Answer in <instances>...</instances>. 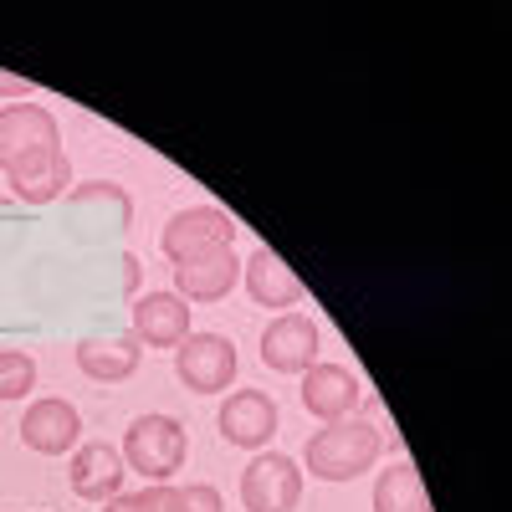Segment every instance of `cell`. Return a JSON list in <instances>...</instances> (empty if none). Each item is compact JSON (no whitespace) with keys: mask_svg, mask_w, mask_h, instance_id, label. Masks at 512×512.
Masks as SVG:
<instances>
[{"mask_svg":"<svg viewBox=\"0 0 512 512\" xmlns=\"http://www.w3.org/2000/svg\"><path fill=\"white\" fill-rule=\"evenodd\" d=\"M57 159H62L57 113H47L31 98L0 108V169H6V180H31L41 169H52Z\"/></svg>","mask_w":512,"mask_h":512,"instance_id":"obj_1","label":"cell"},{"mask_svg":"<svg viewBox=\"0 0 512 512\" xmlns=\"http://www.w3.org/2000/svg\"><path fill=\"white\" fill-rule=\"evenodd\" d=\"M379 451H384L379 425L349 415V420L323 425V431L303 446V466L318 482H354L359 472H369V466L379 461Z\"/></svg>","mask_w":512,"mask_h":512,"instance_id":"obj_2","label":"cell"},{"mask_svg":"<svg viewBox=\"0 0 512 512\" xmlns=\"http://www.w3.org/2000/svg\"><path fill=\"white\" fill-rule=\"evenodd\" d=\"M185 451H190V436H185V425L175 415H139V420H128V431H123V466L128 472H139L144 482H169L185 466Z\"/></svg>","mask_w":512,"mask_h":512,"instance_id":"obj_3","label":"cell"},{"mask_svg":"<svg viewBox=\"0 0 512 512\" xmlns=\"http://www.w3.org/2000/svg\"><path fill=\"white\" fill-rule=\"evenodd\" d=\"M236 364L241 354L226 333H190L175 349V374L190 395H226L236 384Z\"/></svg>","mask_w":512,"mask_h":512,"instance_id":"obj_4","label":"cell"},{"mask_svg":"<svg viewBox=\"0 0 512 512\" xmlns=\"http://www.w3.org/2000/svg\"><path fill=\"white\" fill-rule=\"evenodd\" d=\"M303 502V466L282 451H256L241 472V507L246 512H292Z\"/></svg>","mask_w":512,"mask_h":512,"instance_id":"obj_5","label":"cell"},{"mask_svg":"<svg viewBox=\"0 0 512 512\" xmlns=\"http://www.w3.org/2000/svg\"><path fill=\"white\" fill-rule=\"evenodd\" d=\"M231 236H236V226H231L226 210H216V205H190V210H175V216L164 221L159 251H164L169 267H180V262H195V256L216 251V246H231Z\"/></svg>","mask_w":512,"mask_h":512,"instance_id":"obj_6","label":"cell"},{"mask_svg":"<svg viewBox=\"0 0 512 512\" xmlns=\"http://www.w3.org/2000/svg\"><path fill=\"white\" fill-rule=\"evenodd\" d=\"M216 425H221V436H226L231 446H241V451H267V441L277 436L282 415H277V400H272L267 390H226Z\"/></svg>","mask_w":512,"mask_h":512,"instance_id":"obj_7","label":"cell"},{"mask_svg":"<svg viewBox=\"0 0 512 512\" xmlns=\"http://www.w3.org/2000/svg\"><path fill=\"white\" fill-rule=\"evenodd\" d=\"M318 349H323L318 323L303 313H282L262 328V364L272 374H308L318 364Z\"/></svg>","mask_w":512,"mask_h":512,"instance_id":"obj_8","label":"cell"},{"mask_svg":"<svg viewBox=\"0 0 512 512\" xmlns=\"http://www.w3.org/2000/svg\"><path fill=\"white\" fill-rule=\"evenodd\" d=\"M241 282H246V297L256 308H272V313H292L303 303V277H297L272 246H256L246 262H241Z\"/></svg>","mask_w":512,"mask_h":512,"instance_id":"obj_9","label":"cell"},{"mask_svg":"<svg viewBox=\"0 0 512 512\" xmlns=\"http://www.w3.org/2000/svg\"><path fill=\"white\" fill-rule=\"evenodd\" d=\"M195 333L190 303L175 292H139L134 297V338L139 349H180Z\"/></svg>","mask_w":512,"mask_h":512,"instance_id":"obj_10","label":"cell"},{"mask_svg":"<svg viewBox=\"0 0 512 512\" xmlns=\"http://www.w3.org/2000/svg\"><path fill=\"white\" fill-rule=\"evenodd\" d=\"M21 441L41 456H67L82 441V415L72 400L52 395V400H31V410L21 415Z\"/></svg>","mask_w":512,"mask_h":512,"instance_id":"obj_11","label":"cell"},{"mask_svg":"<svg viewBox=\"0 0 512 512\" xmlns=\"http://www.w3.org/2000/svg\"><path fill=\"white\" fill-rule=\"evenodd\" d=\"M236 277H241L236 246H216V251L195 256V262L175 267V297H185V303H221L236 287Z\"/></svg>","mask_w":512,"mask_h":512,"instance_id":"obj_12","label":"cell"},{"mask_svg":"<svg viewBox=\"0 0 512 512\" xmlns=\"http://www.w3.org/2000/svg\"><path fill=\"white\" fill-rule=\"evenodd\" d=\"M303 410L323 425L333 420H349L359 410V379L344 364H313L303 374Z\"/></svg>","mask_w":512,"mask_h":512,"instance_id":"obj_13","label":"cell"},{"mask_svg":"<svg viewBox=\"0 0 512 512\" xmlns=\"http://www.w3.org/2000/svg\"><path fill=\"white\" fill-rule=\"evenodd\" d=\"M139 354L144 349H139L134 333H93L77 344V369L98 384H123V379H134Z\"/></svg>","mask_w":512,"mask_h":512,"instance_id":"obj_14","label":"cell"},{"mask_svg":"<svg viewBox=\"0 0 512 512\" xmlns=\"http://www.w3.org/2000/svg\"><path fill=\"white\" fill-rule=\"evenodd\" d=\"M123 456L108 446V441H88V446H77L72 451V492L77 497H88V502H113L123 492Z\"/></svg>","mask_w":512,"mask_h":512,"instance_id":"obj_15","label":"cell"},{"mask_svg":"<svg viewBox=\"0 0 512 512\" xmlns=\"http://www.w3.org/2000/svg\"><path fill=\"white\" fill-rule=\"evenodd\" d=\"M374 512H431V492H425L415 461L384 466L374 482Z\"/></svg>","mask_w":512,"mask_h":512,"instance_id":"obj_16","label":"cell"},{"mask_svg":"<svg viewBox=\"0 0 512 512\" xmlns=\"http://www.w3.org/2000/svg\"><path fill=\"white\" fill-rule=\"evenodd\" d=\"M67 190H72V164H67V154H62L52 169L31 175V180H11V195H16L21 205H47V200L67 195Z\"/></svg>","mask_w":512,"mask_h":512,"instance_id":"obj_17","label":"cell"},{"mask_svg":"<svg viewBox=\"0 0 512 512\" xmlns=\"http://www.w3.org/2000/svg\"><path fill=\"white\" fill-rule=\"evenodd\" d=\"M159 512H226V497L210 482H190V487H169L159 482Z\"/></svg>","mask_w":512,"mask_h":512,"instance_id":"obj_18","label":"cell"},{"mask_svg":"<svg viewBox=\"0 0 512 512\" xmlns=\"http://www.w3.org/2000/svg\"><path fill=\"white\" fill-rule=\"evenodd\" d=\"M36 384V359L26 349H0V400H26Z\"/></svg>","mask_w":512,"mask_h":512,"instance_id":"obj_19","label":"cell"},{"mask_svg":"<svg viewBox=\"0 0 512 512\" xmlns=\"http://www.w3.org/2000/svg\"><path fill=\"white\" fill-rule=\"evenodd\" d=\"M67 200H72V205H93V200H103V205H118V216H123V221L134 216V205H128V190L113 185V180H82V185L67 190Z\"/></svg>","mask_w":512,"mask_h":512,"instance_id":"obj_20","label":"cell"},{"mask_svg":"<svg viewBox=\"0 0 512 512\" xmlns=\"http://www.w3.org/2000/svg\"><path fill=\"white\" fill-rule=\"evenodd\" d=\"M103 512H159V492H118L113 502H103Z\"/></svg>","mask_w":512,"mask_h":512,"instance_id":"obj_21","label":"cell"},{"mask_svg":"<svg viewBox=\"0 0 512 512\" xmlns=\"http://www.w3.org/2000/svg\"><path fill=\"white\" fill-rule=\"evenodd\" d=\"M26 93H31V82H26V77L0 72V98H16V103H26Z\"/></svg>","mask_w":512,"mask_h":512,"instance_id":"obj_22","label":"cell"},{"mask_svg":"<svg viewBox=\"0 0 512 512\" xmlns=\"http://www.w3.org/2000/svg\"><path fill=\"white\" fill-rule=\"evenodd\" d=\"M123 287L139 297V256H123Z\"/></svg>","mask_w":512,"mask_h":512,"instance_id":"obj_23","label":"cell"}]
</instances>
